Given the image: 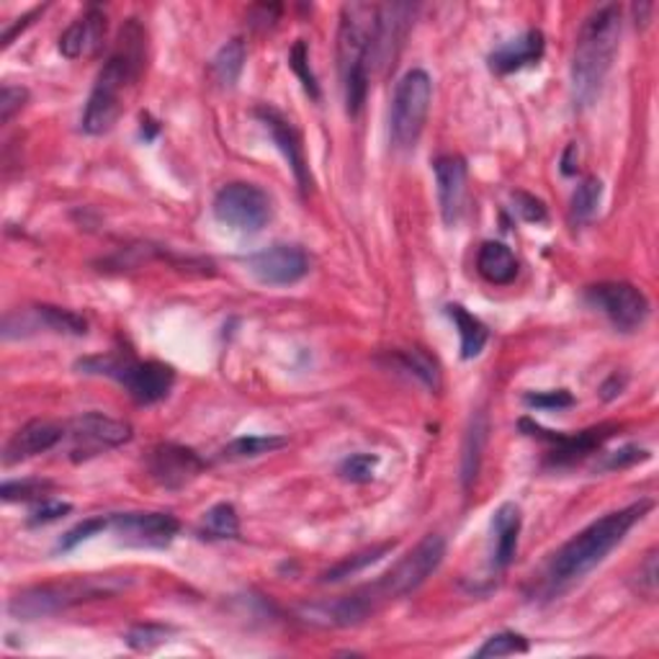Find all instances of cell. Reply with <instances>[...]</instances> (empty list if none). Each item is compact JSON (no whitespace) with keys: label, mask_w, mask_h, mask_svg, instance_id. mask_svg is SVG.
<instances>
[{"label":"cell","mask_w":659,"mask_h":659,"mask_svg":"<svg viewBox=\"0 0 659 659\" xmlns=\"http://www.w3.org/2000/svg\"><path fill=\"white\" fill-rule=\"evenodd\" d=\"M147 34L137 18H129L119 32L114 52L103 62L101 73L90 90L86 111H83V132L86 135H107L116 119L122 116L124 101L129 90L135 88L145 70Z\"/></svg>","instance_id":"cell-1"},{"label":"cell","mask_w":659,"mask_h":659,"mask_svg":"<svg viewBox=\"0 0 659 659\" xmlns=\"http://www.w3.org/2000/svg\"><path fill=\"white\" fill-rule=\"evenodd\" d=\"M651 508H655L651 500H639L629 508L598 518L577 536H572L546 567V587L551 593H559L580 582L585 574H590Z\"/></svg>","instance_id":"cell-2"},{"label":"cell","mask_w":659,"mask_h":659,"mask_svg":"<svg viewBox=\"0 0 659 659\" xmlns=\"http://www.w3.org/2000/svg\"><path fill=\"white\" fill-rule=\"evenodd\" d=\"M621 39V9L616 3L600 5L585 18L574 41L572 54V96L577 107H590L600 96L602 83L611 73Z\"/></svg>","instance_id":"cell-3"},{"label":"cell","mask_w":659,"mask_h":659,"mask_svg":"<svg viewBox=\"0 0 659 659\" xmlns=\"http://www.w3.org/2000/svg\"><path fill=\"white\" fill-rule=\"evenodd\" d=\"M376 5L350 3L343 5L340 29H338V70L346 96V109L350 116H359L366 103L371 70L369 54L374 41Z\"/></svg>","instance_id":"cell-4"},{"label":"cell","mask_w":659,"mask_h":659,"mask_svg":"<svg viewBox=\"0 0 659 659\" xmlns=\"http://www.w3.org/2000/svg\"><path fill=\"white\" fill-rule=\"evenodd\" d=\"M129 580L116 577V574H86V577H70L62 582H45V585L26 587L16 593L9 602V613L21 621L45 619L67 611V608L80 606L88 600L111 598V595L126 590Z\"/></svg>","instance_id":"cell-5"},{"label":"cell","mask_w":659,"mask_h":659,"mask_svg":"<svg viewBox=\"0 0 659 659\" xmlns=\"http://www.w3.org/2000/svg\"><path fill=\"white\" fill-rule=\"evenodd\" d=\"M444 557H446L444 536L438 534L425 536L423 542H420L410 554H405V557L399 559L387 574H382L376 582H371V585L361 587V590L356 593H359V598L366 602L371 616H376L384 606H389V602L415 593L418 587L423 585V582L431 577L440 564H444Z\"/></svg>","instance_id":"cell-6"},{"label":"cell","mask_w":659,"mask_h":659,"mask_svg":"<svg viewBox=\"0 0 659 659\" xmlns=\"http://www.w3.org/2000/svg\"><path fill=\"white\" fill-rule=\"evenodd\" d=\"M80 374L90 376H107L122 384L129 391V397L137 405H156L160 399L171 395L175 384L173 366L160 361H135L132 356L124 353H107V356H88L75 363Z\"/></svg>","instance_id":"cell-7"},{"label":"cell","mask_w":659,"mask_h":659,"mask_svg":"<svg viewBox=\"0 0 659 659\" xmlns=\"http://www.w3.org/2000/svg\"><path fill=\"white\" fill-rule=\"evenodd\" d=\"M431 101L433 80L425 70H410V73L397 83L389 116V137L397 150H412V147L418 145V139L425 129Z\"/></svg>","instance_id":"cell-8"},{"label":"cell","mask_w":659,"mask_h":659,"mask_svg":"<svg viewBox=\"0 0 659 659\" xmlns=\"http://www.w3.org/2000/svg\"><path fill=\"white\" fill-rule=\"evenodd\" d=\"M214 216L235 233L256 235L271 222V199L261 186L235 181L214 196Z\"/></svg>","instance_id":"cell-9"},{"label":"cell","mask_w":659,"mask_h":659,"mask_svg":"<svg viewBox=\"0 0 659 659\" xmlns=\"http://www.w3.org/2000/svg\"><path fill=\"white\" fill-rule=\"evenodd\" d=\"M587 304L598 310L619 333H636L649 320V299L626 282H602L587 289Z\"/></svg>","instance_id":"cell-10"},{"label":"cell","mask_w":659,"mask_h":659,"mask_svg":"<svg viewBox=\"0 0 659 659\" xmlns=\"http://www.w3.org/2000/svg\"><path fill=\"white\" fill-rule=\"evenodd\" d=\"M49 330L58 335H73V338H83L88 333V322L80 314L62 310V307L52 304H37L32 310L11 312L3 320V338H24V335L34 333V330Z\"/></svg>","instance_id":"cell-11"},{"label":"cell","mask_w":659,"mask_h":659,"mask_svg":"<svg viewBox=\"0 0 659 659\" xmlns=\"http://www.w3.org/2000/svg\"><path fill=\"white\" fill-rule=\"evenodd\" d=\"M245 265L258 282L269 286L297 284L310 273V258L297 245H273V248L252 252Z\"/></svg>","instance_id":"cell-12"},{"label":"cell","mask_w":659,"mask_h":659,"mask_svg":"<svg viewBox=\"0 0 659 659\" xmlns=\"http://www.w3.org/2000/svg\"><path fill=\"white\" fill-rule=\"evenodd\" d=\"M109 529L126 546L137 549H165L178 534L181 523L167 513H122L111 518Z\"/></svg>","instance_id":"cell-13"},{"label":"cell","mask_w":659,"mask_h":659,"mask_svg":"<svg viewBox=\"0 0 659 659\" xmlns=\"http://www.w3.org/2000/svg\"><path fill=\"white\" fill-rule=\"evenodd\" d=\"M521 427L523 431H529V436L542 438L546 444L554 446L551 459L557 461V464H572V461L582 459V456H590L593 451H598V448L606 444L616 431L613 425H600L580 433H554L546 431L542 425H536L534 420H521Z\"/></svg>","instance_id":"cell-14"},{"label":"cell","mask_w":659,"mask_h":659,"mask_svg":"<svg viewBox=\"0 0 659 659\" xmlns=\"http://www.w3.org/2000/svg\"><path fill=\"white\" fill-rule=\"evenodd\" d=\"M70 436L78 444L73 451L75 459H80L83 451L96 453L101 448L124 446L126 440H132V425L101 415V412H86L70 423Z\"/></svg>","instance_id":"cell-15"},{"label":"cell","mask_w":659,"mask_h":659,"mask_svg":"<svg viewBox=\"0 0 659 659\" xmlns=\"http://www.w3.org/2000/svg\"><path fill=\"white\" fill-rule=\"evenodd\" d=\"M147 467H150L152 480H156L158 485L167 489H181L204 472L207 464L191 448L178 444H163L152 448Z\"/></svg>","instance_id":"cell-16"},{"label":"cell","mask_w":659,"mask_h":659,"mask_svg":"<svg viewBox=\"0 0 659 659\" xmlns=\"http://www.w3.org/2000/svg\"><path fill=\"white\" fill-rule=\"evenodd\" d=\"M258 116H261V122L265 124V129H269L273 142H276L278 150H282L286 163H289L294 178H297V184L301 188V194H307L312 188V173H310V165H307L304 147H301L299 132L294 129V124L289 122V119L282 116L278 111H273V109H258Z\"/></svg>","instance_id":"cell-17"},{"label":"cell","mask_w":659,"mask_h":659,"mask_svg":"<svg viewBox=\"0 0 659 659\" xmlns=\"http://www.w3.org/2000/svg\"><path fill=\"white\" fill-rule=\"evenodd\" d=\"M433 173H436L438 186V204L440 214H444L446 224H456L464 209L467 196V163L459 156H440L433 163Z\"/></svg>","instance_id":"cell-18"},{"label":"cell","mask_w":659,"mask_h":659,"mask_svg":"<svg viewBox=\"0 0 659 659\" xmlns=\"http://www.w3.org/2000/svg\"><path fill=\"white\" fill-rule=\"evenodd\" d=\"M65 436V427L58 423H49V420H32L24 427H18L13 433L9 444L3 448V464L13 467L21 464V461L32 459V456H39L54 448Z\"/></svg>","instance_id":"cell-19"},{"label":"cell","mask_w":659,"mask_h":659,"mask_svg":"<svg viewBox=\"0 0 659 659\" xmlns=\"http://www.w3.org/2000/svg\"><path fill=\"white\" fill-rule=\"evenodd\" d=\"M103 39H107V13L101 9H88L60 37V52L67 60L90 58L103 47Z\"/></svg>","instance_id":"cell-20"},{"label":"cell","mask_w":659,"mask_h":659,"mask_svg":"<svg viewBox=\"0 0 659 659\" xmlns=\"http://www.w3.org/2000/svg\"><path fill=\"white\" fill-rule=\"evenodd\" d=\"M544 34L538 29H531L521 34L518 39H510L505 41L502 47H497L495 52L489 54V67H493L495 73L508 75L515 73V70L536 65V62L544 58Z\"/></svg>","instance_id":"cell-21"},{"label":"cell","mask_w":659,"mask_h":659,"mask_svg":"<svg viewBox=\"0 0 659 659\" xmlns=\"http://www.w3.org/2000/svg\"><path fill=\"white\" fill-rule=\"evenodd\" d=\"M493 534H495V551L493 564L495 570H505L513 562L518 551V536H521V508L513 502H505L497 508L493 518Z\"/></svg>","instance_id":"cell-22"},{"label":"cell","mask_w":659,"mask_h":659,"mask_svg":"<svg viewBox=\"0 0 659 659\" xmlns=\"http://www.w3.org/2000/svg\"><path fill=\"white\" fill-rule=\"evenodd\" d=\"M476 271H480V276L489 284L508 286L513 284L518 276V261L508 245L489 240L480 248V256H476Z\"/></svg>","instance_id":"cell-23"},{"label":"cell","mask_w":659,"mask_h":659,"mask_svg":"<svg viewBox=\"0 0 659 659\" xmlns=\"http://www.w3.org/2000/svg\"><path fill=\"white\" fill-rule=\"evenodd\" d=\"M487 415L485 412H476L469 423L467 438H464V451H461V482L464 487H472V482L476 480L482 467V456H485V446H487Z\"/></svg>","instance_id":"cell-24"},{"label":"cell","mask_w":659,"mask_h":659,"mask_svg":"<svg viewBox=\"0 0 659 659\" xmlns=\"http://www.w3.org/2000/svg\"><path fill=\"white\" fill-rule=\"evenodd\" d=\"M448 318L453 320V325L459 327L461 338V359H476L487 346V327L480 318H474L472 312H467V307L461 304H448Z\"/></svg>","instance_id":"cell-25"},{"label":"cell","mask_w":659,"mask_h":659,"mask_svg":"<svg viewBox=\"0 0 659 659\" xmlns=\"http://www.w3.org/2000/svg\"><path fill=\"white\" fill-rule=\"evenodd\" d=\"M245 60H248V49H245L243 39H233L227 41L220 52H216V58L212 60V73L214 78L222 83L224 88H233L237 78L243 75Z\"/></svg>","instance_id":"cell-26"},{"label":"cell","mask_w":659,"mask_h":659,"mask_svg":"<svg viewBox=\"0 0 659 659\" xmlns=\"http://www.w3.org/2000/svg\"><path fill=\"white\" fill-rule=\"evenodd\" d=\"M240 534V518H237L235 505L220 502L209 508L201 521V536L212 538V542H224V538H235Z\"/></svg>","instance_id":"cell-27"},{"label":"cell","mask_w":659,"mask_h":659,"mask_svg":"<svg viewBox=\"0 0 659 659\" xmlns=\"http://www.w3.org/2000/svg\"><path fill=\"white\" fill-rule=\"evenodd\" d=\"M284 446H289V438L284 436H243L222 448V459H233V461L256 459V456L273 453Z\"/></svg>","instance_id":"cell-28"},{"label":"cell","mask_w":659,"mask_h":659,"mask_svg":"<svg viewBox=\"0 0 659 659\" xmlns=\"http://www.w3.org/2000/svg\"><path fill=\"white\" fill-rule=\"evenodd\" d=\"M391 361H395V366H399L402 371H408L420 382L425 384V387L438 389L440 387V374L436 361L431 359V356H425L423 350L412 348V350H399V353L391 356Z\"/></svg>","instance_id":"cell-29"},{"label":"cell","mask_w":659,"mask_h":659,"mask_svg":"<svg viewBox=\"0 0 659 659\" xmlns=\"http://www.w3.org/2000/svg\"><path fill=\"white\" fill-rule=\"evenodd\" d=\"M391 549H395V544H382V546H374V549H366L361 554H353V557L343 559V562H338L335 567H330V570L322 574V582H340L346 577H353V574H359L366 570L369 564H376L378 559L384 557V554H389Z\"/></svg>","instance_id":"cell-30"},{"label":"cell","mask_w":659,"mask_h":659,"mask_svg":"<svg viewBox=\"0 0 659 659\" xmlns=\"http://www.w3.org/2000/svg\"><path fill=\"white\" fill-rule=\"evenodd\" d=\"M602 201V184L598 178H585L572 194V220L590 222L598 214Z\"/></svg>","instance_id":"cell-31"},{"label":"cell","mask_w":659,"mask_h":659,"mask_svg":"<svg viewBox=\"0 0 659 659\" xmlns=\"http://www.w3.org/2000/svg\"><path fill=\"white\" fill-rule=\"evenodd\" d=\"M529 651V642L525 636L515 634V631H502V634L489 636V639L476 649L474 657H510V655H525Z\"/></svg>","instance_id":"cell-32"},{"label":"cell","mask_w":659,"mask_h":659,"mask_svg":"<svg viewBox=\"0 0 659 659\" xmlns=\"http://www.w3.org/2000/svg\"><path fill=\"white\" fill-rule=\"evenodd\" d=\"M167 636H171V629L160 626V623H137V626L126 631L124 642L135 651H145L147 655V651L158 649L160 644H165Z\"/></svg>","instance_id":"cell-33"},{"label":"cell","mask_w":659,"mask_h":659,"mask_svg":"<svg viewBox=\"0 0 659 659\" xmlns=\"http://www.w3.org/2000/svg\"><path fill=\"white\" fill-rule=\"evenodd\" d=\"M378 467V459L371 453H353L348 459H343V464L338 467V474L343 480L350 482V485H366V482L374 480Z\"/></svg>","instance_id":"cell-34"},{"label":"cell","mask_w":659,"mask_h":659,"mask_svg":"<svg viewBox=\"0 0 659 659\" xmlns=\"http://www.w3.org/2000/svg\"><path fill=\"white\" fill-rule=\"evenodd\" d=\"M289 65L294 73H297V78L301 80V86H304L307 94H310L312 98H320V86H318V78H314L312 67H310V49H307L304 41H297V45L291 47L289 52Z\"/></svg>","instance_id":"cell-35"},{"label":"cell","mask_w":659,"mask_h":659,"mask_svg":"<svg viewBox=\"0 0 659 659\" xmlns=\"http://www.w3.org/2000/svg\"><path fill=\"white\" fill-rule=\"evenodd\" d=\"M49 489H52L49 482L21 480V482H5L3 489H0V495H3L5 502H29V500H39V497H45Z\"/></svg>","instance_id":"cell-36"},{"label":"cell","mask_w":659,"mask_h":659,"mask_svg":"<svg viewBox=\"0 0 659 659\" xmlns=\"http://www.w3.org/2000/svg\"><path fill=\"white\" fill-rule=\"evenodd\" d=\"M649 453L644 451L639 446H623L619 451L611 453H600V461L595 464L598 472H616V469H629L634 464H639V461H647Z\"/></svg>","instance_id":"cell-37"},{"label":"cell","mask_w":659,"mask_h":659,"mask_svg":"<svg viewBox=\"0 0 659 659\" xmlns=\"http://www.w3.org/2000/svg\"><path fill=\"white\" fill-rule=\"evenodd\" d=\"M109 523L111 521H107V518H88V521H83V523H78L75 525V529H70L65 536H62V542H60V549L62 551H70V549H75V546L78 544H83V542H88V538H94V536H98L101 534V531H107L109 529Z\"/></svg>","instance_id":"cell-38"},{"label":"cell","mask_w":659,"mask_h":659,"mask_svg":"<svg viewBox=\"0 0 659 659\" xmlns=\"http://www.w3.org/2000/svg\"><path fill=\"white\" fill-rule=\"evenodd\" d=\"M657 551H649L647 557H644V562L639 564V572H636L634 577V590L644 595V598L655 600L657 598Z\"/></svg>","instance_id":"cell-39"},{"label":"cell","mask_w":659,"mask_h":659,"mask_svg":"<svg viewBox=\"0 0 659 659\" xmlns=\"http://www.w3.org/2000/svg\"><path fill=\"white\" fill-rule=\"evenodd\" d=\"M525 405L536 410H564L572 408L574 397L567 389L557 391H536V395H525Z\"/></svg>","instance_id":"cell-40"},{"label":"cell","mask_w":659,"mask_h":659,"mask_svg":"<svg viewBox=\"0 0 659 659\" xmlns=\"http://www.w3.org/2000/svg\"><path fill=\"white\" fill-rule=\"evenodd\" d=\"M26 98H29L26 88L3 86V90H0V122L9 124L11 116L16 114V111H21V107H24Z\"/></svg>","instance_id":"cell-41"},{"label":"cell","mask_w":659,"mask_h":659,"mask_svg":"<svg viewBox=\"0 0 659 659\" xmlns=\"http://www.w3.org/2000/svg\"><path fill=\"white\" fill-rule=\"evenodd\" d=\"M513 199H515V212L521 214L525 222H536V224L546 222V207L542 199H536V196L523 194V191H518Z\"/></svg>","instance_id":"cell-42"},{"label":"cell","mask_w":659,"mask_h":659,"mask_svg":"<svg viewBox=\"0 0 659 659\" xmlns=\"http://www.w3.org/2000/svg\"><path fill=\"white\" fill-rule=\"evenodd\" d=\"M70 510H73V505L70 502H60V500H41V505L37 510H34L29 523L32 525H45L52 521H60V518H65Z\"/></svg>","instance_id":"cell-43"},{"label":"cell","mask_w":659,"mask_h":659,"mask_svg":"<svg viewBox=\"0 0 659 659\" xmlns=\"http://www.w3.org/2000/svg\"><path fill=\"white\" fill-rule=\"evenodd\" d=\"M41 13H45V9H34V11L26 13V16H21V18L13 21V24L5 26V29H3V39H0V41H3V47H9L11 41L16 39V34H18V32L29 29V26L34 24V18H39Z\"/></svg>","instance_id":"cell-44"}]
</instances>
